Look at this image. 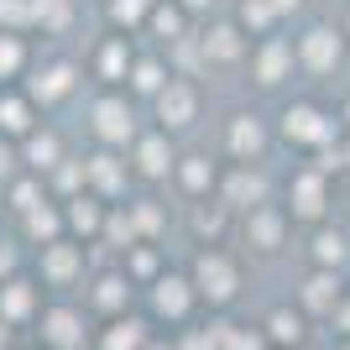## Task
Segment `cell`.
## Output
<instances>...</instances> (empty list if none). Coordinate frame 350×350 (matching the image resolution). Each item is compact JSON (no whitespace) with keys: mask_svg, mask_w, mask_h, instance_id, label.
Returning <instances> with one entry per match:
<instances>
[{"mask_svg":"<svg viewBox=\"0 0 350 350\" xmlns=\"http://www.w3.org/2000/svg\"><path fill=\"white\" fill-rule=\"evenodd\" d=\"M84 340V319L73 308H47L42 314V345L47 350H73Z\"/></svg>","mask_w":350,"mask_h":350,"instance_id":"cell-1","label":"cell"},{"mask_svg":"<svg viewBox=\"0 0 350 350\" xmlns=\"http://www.w3.org/2000/svg\"><path fill=\"white\" fill-rule=\"evenodd\" d=\"M199 293L215 298V304H225L235 293V267L225 256H199Z\"/></svg>","mask_w":350,"mask_h":350,"instance_id":"cell-2","label":"cell"},{"mask_svg":"<svg viewBox=\"0 0 350 350\" xmlns=\"http://www.w3.org/2000/svg\"><path fill=\"white\" fill-rule=\"evenodd\" d=\"M79 267H84V262H79V246H63V241L42 246V278L47 282H58V288H63V282L79 278Z\"/></svg>","mask_w":350,"mask_h":350,"instance_id":"cell-3","label":"cell"},{"mask_svg":"<svg viewBox=\"0 0 350 350\" xmlns=\"http://www.w3.org/2000/svg\"><path fill=\"white\" fill-rule=\"evenodd\" d=\"M189 304H193V293H189V282H183V278H162L157 293H152V308H157L162 319H183Z\"/></svg>","mask_w":350,"mask_h":350,"instance_id":"cell-4","label":"cell"},{"mask_svg":"<svg viewBox=\"0 0 350 350\" xmlns=\"http://www.w3.org/2000/svg\"><path fill=\"white\" fill-rule=\"evenodd\" d=\"M94 131H100L105 142H126V136H131V110L120 100H100L94 105Z\"/></svg>","mask_w":350,"mask_h":350,"instance_id":"cell-5","label":"cell"},{"mask_svg":"<svg viewBox=\"0 0 350 350\" xmlns=\"http://www.w3.org/2000/svg\"><path fill=\"white\" fill-rule=\"evenodd\" d=\"M31 308H37L31 282H5V288H0V319H5V324H27Z\"/></svg>","mask_w":350,"mask_h":350,"instance_id":"cell-6","label":"cell"},{"mask_svg":"<svg viewBox=\"0 0 350 350\" xmlns=\"http://www.w3.org/2000/svg\"><path fill=\"white\" fill-rule=\"evenodd\" d=\"M100 350H146V324L142 319H116L105 329Z\"/></svg>","mask_w":350,"mask_h":350,"instance_id":"cell-7","label":"cell"},{"mask_svg":"<svg viewBox=\"0 0 350 350\" xmlns=\"http://www.w3.org/2000/svg\"><path fill=\"white\" fill-rule=\"evenodd\" d=\"M157 110H162V120L167 126H183V120L193 116V94H189V84H167L157 94Z\"/></svg>","mask_w":350,"mask_h":350,"instance_id":"cell-8","label":"cell"},{"mask_svg":"<svg viewBox=\"0 0 350 350\" xmlns=\"http://www.w3.org/2000/svg\"><path fill=\"white\" fill-rule=\"evenodd\" d=\"M335 58H340V47H335V31H308L304 37V63L308 68H335Z\"/></svg>","mask_w":350,"mask_h":350,"instance_id":"cell-9","label":"cell"},{"mask_svg":"<svg viewBox=\"0 0 350 350\" xmlns=\"http://www.w3.org/2000/svg\"><path fill=\"white\" fill-rule=\"evenodd\" d=\"M288 136H298V142H324V136H329V126L319 120V110L298 105V110H288Z\"/></svg>","mask_w":350,"mask_h":350,"instance_id":"cell-10","label":"cell"},{"mask_svg":"<svg viewBox=\"0 0 350 350\" xmlns=\"http://www.w3.org/2000/svg\"><path fill=\"white\" fill-rule=\"evenodd\" d=\"M68 89H73V68H68V63H58V68H47L42 79L31 84V100H42V105H47V100H63Z\"/></svg>","mask_w":350,"mask_h":350,"instance_id":"cell-11","label":"cell"},{"mask_svg":"<svg viewBox=\"0 0 350 350\" xmlns=\"http://www.w3.org/2000/svg\"><path fill=\"white\" fill-rule=\"evenodd\" d=\"M246 235H251L262 251H272V246L282 241V219L272 215V209H256V215H251V225H246Z\"/></svg>","mask_w":350,"mask_h":350,"instance_id":"cell-12","label":"cell"},{"mask_svg":"<svg viewBox=\"0 0 350 350\" xmlns=\"http://www.w3.org/2000/svg\"><path fill=\"white\" fill-rule=\"evenodd\" d=\"M0 131H31V110L27 100H16V94H0Z\"/></svg>","mask_w":350,"mask_h":350,"instance_id":"cell-13","label":"cell"},{"mask_svg":"<svg viewBox=\"0 0 350 350\" xmlns=\"http://www.w3.org/2000/svg\"><path fill=\"white\" fill-rule=\"evenodd\" d=\"M267 335L278 340V345H298V340H304V319H298V314H288V308H278V314H272V324H267Z\"/></svg>","mask_w":350,"mask_h":350,"instance_id":"cell-14","label":"cell"},{"mask_svg":"<svg viewBox=\"0 0 350 350\" xmlns=\"http://www.w3.org/2000/svg\"><path fill=\"white\" fill-rule=\"evenodd\" d=\"M27 230L42 241V246H53V235H58V215L53 209H27Z\"/></svg>","mask_w":350,"mask_h":350,"instance_id":"cell-15","label":"cell"},{"mask_svg":"<svg viewBox=\"0 0 350 350\" xmlns=\"http://www.w3.org/2000/svg\"><path fill=\"white\" fill-rule=\"evenodd\" d=\"M136 157H142V173H162V167H167V142H162V136H146Z\"/></svg>","mask_w":350,"mask_h":350,"instance_id":"cell-16","label":"cell"},{"mask_svg":"<svg viewBox=\"0 0 350 350\" xmlns=\"http://www.w3.org/2000/svg\"><path fill=\"white\" fill-rule=\"evenodd\" d=\"M84 178H94V183H100V189H120L116 157H89V162H84Z\"/></svg>","mask_w":350,"mask_h":350,"instance_id":"cell-17","label":"cell"},{"mask_svg":"<svg viewBox=\"0 0 350 350\" xmlns=\"http://www.w3.org/2000/svg\"><path fill=\"white\" fill-rule=\"evenodd\" d=\"M27 157H31V167H53L58 162V136H31Z\"/></svg>","mask_w":350,"mask_h":350,"instance_id":"cell-18","label":"cell"},{"mask_svg":"<svg viewBox=\"0 0 350 350\" xmlns=\"http://www.w3.org/2000/svg\"><path fill=\"white\" fill-rule=\"evenodd\" d=\"M204 53H215V58H235V53H241V42H235L230 27H219V31H209V37H204Z\"/></svg>","mask_w":350,"mask_h":350,"instance_id":"cell-19","label":"cell"},{"mask_svg":"<svg viewBox=\"0 0 350 350\" xmlns=\"http://www.w3.org/2000/svg\"><path fill=\"white\" fill-rule=\"evenodd\" d=\"M304 304L308 308H335V282H329V278H314L304 288Z\"/></svg>","mask_w":350,"mask_h":350,"instance_id":"cell-20","label":"cell"},{"mask_svg":"<svg viewBox=\"0 0 350 350\" xmlns=\"http://www.w3.org/2000/svg\"><path fill=\"white\" fill-rule=\"evenodd\" d=\"M21 58H27V53H21V42L0 31V79H11V73L21 68Z\"/></svg>","mask_w":350,"mask_h":350,"instance_id":"cell-21","label":"cell"},{"mask_svg":"<svg viewBox=\"0 0 350 350\" xmlns=\"http://www.w3.org/2000/svg\"><path fill=\"white\" fill-rule=\"evenodd\" d=\"M319 178H298V215H319Z\"/></svg>","mask_w":350,"mask_h":350,"instance_id":"cell-22","label":"cell"},{"mask_svg":"<svg viewBox=\"0 0 350 350\" xmlns=\"http://www.w3.org/2000/svg\"><path fill=\"white\" fill-rule=\"evenodd\" d=\"M94 304H100V308H120V304H126V282H120V278H105L100 293H94Z\"/></svg>","mask_w":350,"mask_h":350,"instance_id":"cell-23","label":"cell"},{"mask_svg":"<svg viewBox=\"0 0 350 350\" xmlns=\"http://www.w3.org/2000/svg\"><path fill=\"white\" fill-rule=\"evenodd\" d=\"M230 142H235V152H241V157H246V152H256V146H262V131H256V120H241Z\"/></svg>","mask_w":350,"mask_h":350,"instance_id":"cell-24","label":"cell"},{"mask_svg":"<svg viewBox=\"0 0 350 350\" xmlns=\"http://www.w3.org/2000/svg\"><path fill=\"white\" fill-rule=\"evenodd\" d=\"M68 219H73V230H94V225H100V209L89 204V199H73Z\"/></svg>","mask_w":350,"mask_h":350,"instance_id":"cell-25","label":"cell"},{"mask_svg":"<svg viewBox=\"0 0 350 350\" xmlns=\"http://www.w3.org/2000/svg\"><path fill=\"white\" fill-rule=\"evenodd\" d=\"M31 16H37V21H53V27H63V21H68V5H63V0H31Z\"/></svg>","mask_w":350,"mask_h":350,"instance_id":"cell-26","label":"cell"},{"mask_svg":"<svg viewBox=\"0 0 350 350\" xmlns=\"http://www.w3.org/2000/svg\"><path fill=\"white\" fill-rule=\"evenodd\" d=\"M282 63H288V47H267V53H262V79H267V84L282 73Z\"/></svg>","mask_w":350,"mask_h":350,"instance_id":"cell-27","label":"cell"},{"mask_svg":"<svg viewBox=\"0 0 350 350\" xmlns=\"http://www.w3.org/2000/svg\"><path fill=\"white\" fill-rule=\"evenodd\" d=\"M319 262H340V256H345V241H340V235H319Z\"/></svg>","mask_w":350,"mask_h":350,"instance_id":"cell-28","label":"cell"},{"mask_svg":"<svg viewBox=\"0 0 350 350\" xmlns=\"http://www.w3.org/2000/svg\"><path fill=\"white\" fill-rule=\"evenodd\" d=\"M183 183H189V189H204V183H209V167H204L199 157H189V167H183Z\"/></svg>","mask_w":350,"mask_h":350,"instance_id":"cell-29","label":"cell"},{"mask_svg":"<svg viewBox=\"0 0 350 350\" xmlns=\"http://www.w3.org/2000/svg\"><path fill=\"white\" fill-rule=\"evenodd\" d=\"M230 193H235V199H262V178H235Z\"/></svg>","mask_w":350,"mask_h":350,"instance_id":"cell-30","label":"cell"},{"mask_svg":"<svg viewBox=\"0 0 350 350\" xmlns=\"http://www.w3.org/2000/svg\"><path fill=\"white\" fill-rule=\"evenodd\" d=\"M246 21L251 27H267V21H272V5H267V0H246Z\"/></svg>","mask_w":350,"mask_h":350,"instance_id":"cell-31","label":"cell"},{"mask_svg":"<svg viewBox=\"0 0 350 350\" xmlns=\"http://www.w3.org/2000/svg\"><path fill=\"white\" fill-rule=\"evenodd\" d=\"M157 84H162L157 63H142V68H136V89H157Z\"/></svg>","mask_w":350,"mask_h":350,"instance_id":"cell-32","label":"cell"},{"mask_svg":"<svg viewBox=\"0 0 350 350\" xmlns=\"http://www.w3.org/2000/svg\"><path fill=\"white\" fill-rule=\"evenodd\" d=\"M225 345H230V350H262V340H256V335H235V329H225Z\"/></svg>","mask_w":350,"mask_h":350,"instance_id":"cell-33","label":"cell"},{"mask_svg":"<svg viewBox=\"0 0 350 350\" xmlns=\"http://www.w3.org/2000/svg\"><path fill=\"white\" fill-rule=\"evenodd\" d=\"M142 11H146V0H116V16H120V21H136Z\"/></svg>","mask_w":350,"mask_h":350,"instance_id":"cell-34","label":"cell"},{"mask_svg":"<svg viewBox=\"0 0 350 350\" xmlns=\"http://www.w3.org/2000/svg\"><path fill=\"white\" fill-rule=\"evenodd\" d=\"M152 27H157V31H167V37H173V31H178V11H157V16H152Z\"/></svg>","mask_w":350,"mask_h":350,"instance_id":"cell-35","label":"cell"},{"mask_svg":"<svg viewBox=\"0 0 350 350\" xmlns=\"http://www.w3.org/2000/svg\"><path fill=\"white\" fill-rule=\"evenodd\" d=\"M120 63H126V53H120V47H105V73H110V79L120 73Z\"/></svg>","mask_w":350,"mask_h":350,"instance_id":"cell-36","label":"cell"},{"mask_svg":"<svg viewBox=\"0 0 350 350\" xmlns=\"http://www.w3.org/2000/svg\"><path fill=\"white\" fill-rule=\"evenodd\" d=\"M16 209H37V189H31V183L16 189Z\"/></svg>","mask_w":350,"mask_h":350,"instance_id":"cell-37","label":"cell"},{"mask_svg":"<svg viewBox=\"0 0 350 350\" xmlns=\"http://www.w3.org/2000/svg\"><path fill=\"white\" fill-rule=\"evenodd\" d=\"M136 225H142V230H157V209H136Z\"/></svg>","mask_w":350,"mask_h":350,"instance_id":"cell-38","label":"cell"},{"mask_svg":"<svg viewBox=\"0 0 350 350\" xmlns=\"http://www.w3.org/2000/svg\"><path fill=\"white\" fill-rule=\"evenodd\" d=\"M0 173H11V146L0 142Z\"/></svg>","mask_w":350,"mask_h":350,"instance_id":"cell-39","label":"cell"},{"mask_svg":"<svg viewBox=\"0 0 350 350\" xmlns=\"http://www.w3.org/2000/svg\"><path fill=\"white\" fill-rule=\"evenodd\" d=\"M288 5H298V0H272V11H288Z\"/></svg>","mask_w":350,"mask_h":350,"instance_id":"cell-40","label":"cell"},{"mask_svg":"<svg viewBox=\"0 0 350 350\" xmlns=\"http://www.w3.org/2000/svg\"><path fill=\"white\" fill-rule=\"evenodd\" d=\"M189 5H193V11H199V5H209V0H189Z\"/></svg>","mask_w":350,"mask_h":350,"instance_id":"cell-41","label":"cell"},{"mask_svg":"<svg viewBox=\"0 0 350 350\" xmlns=\"http://www.w3.org/2000/svg\"><path fill=\"white\" fill-rule=\"evenodd\" d=\"M146 350H167V345H146Z\"/></svg>","mask_w":350,"mask_h":350,"instance_id":"cell-42","label":"cell"},{"mask_svg":"<svg viewBox=\"0 0 350 350\" xmlns=\"http://www.w3.org/2000/svg\"><path fill=\"white\" fill-rule=\"evenodd\" d=\"M345 350H350V345H345Z\"/></svg>","mask_w":350,"mask_h":350,"instance_id":"cell-43","label":"cell"}]
</instances>
